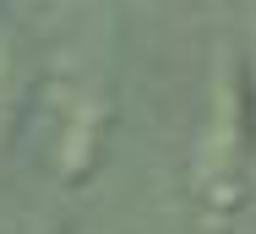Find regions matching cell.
I'll return each mask as SVG.
<instances>
[{
	"mask_svg": "<svg viewBox=\"0 0 256 234\" xmlns=\"http://www.w3.org/2000/svg\"><path fill=\"white\" fill-rule=\"evenodd\" d=\"M11 109H16V49H11V33L0 28V147L11 131Z\"/></svg>",
	"mask_w": 256,
	"mask_h": 234,
	"instance_id": "2",
	"label": "cell"
},
{
	"mask_svg": "<svg viewBox=\"0 0 256 234\" xmlns=\"http://www.w3.org/2000/svg\"><path fill=\"white\" fill-rule=\"evenodd\" d=\"M234 164H240V136H234V93H224V82L212 88L207 104V126L196 136V158H191V186L202 202L229 207L234 202Z\"/></svg>",
	"mask_w": 256,
	"mask_h": 234,
	"instance_id": "1",
	"label": "cell"
}]
</instances>
